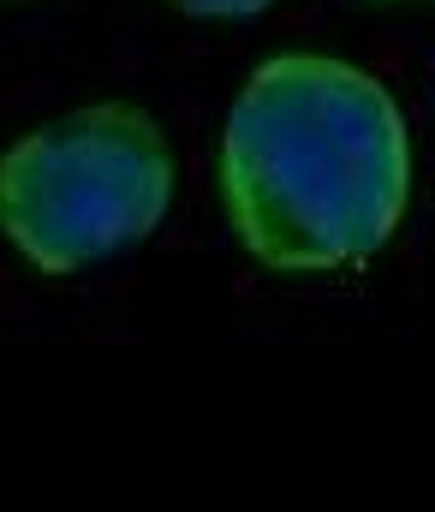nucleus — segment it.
<instances>
[{"mask_svg": "<svg viewBox=\"0 0 435 512\" xmlns=\"http://www.w3.org/2000/svg\"><path fill=\"white\" fill-rule=\"evenodd\" d=\"M167 197V137L132 102L66 114L0 155V227L36 274H78L84 262L149 239Z\"/></svg>", "mask_w": 435, "mask_h": 512, "instance_id": "obj_2", "label": "nucleus"}, {"mask_svg": "<svg viewBox=\"0 0 435 512\" xmlns=\"http://www.w3.org/2000/svg\"><path fill=\"white\" fill-rule=\"evenodd\" d=\"M406 120L370 72L275 54L251 72L221 143V197L245 251L281 274L358 268L406 215Z\"/></svg>", "mask_w": 435, "mask_h": 512, "instance_id": "obj_1", "label": "nucleus"}, {"mask_svg": "<svg viewBox=\"0 0 435 512\" xmlns=\"http://www.w3.org/2000/svg\"><path fill=\"white\" fill-rule=\"evenodd\" d=\"M173 6L191 18H245V12H263L269 0H173Z\"/></svg>", "mask_w": 435, "mask_h": 512, "instance_id": "obj_3", "label": "nucleus"}]
</instances>
